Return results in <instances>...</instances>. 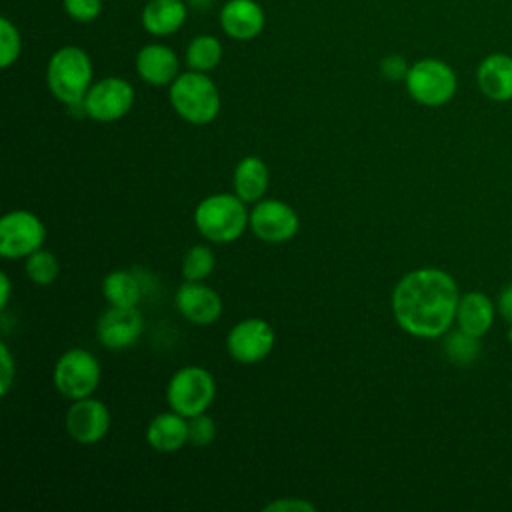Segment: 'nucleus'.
Here are the masks:
<instances>
[{
	"label": "nucleus",
	"instance_id": "f257e3e1",
	"mask_svg": "<svg viewBox=\"0 0 512 512\" xmlns=\"http://www.w3.org/2000/svg\"><path fill=\"white\" fill-rule=\"evenodd\" d=\"M458 286L440 268H418L400 278L392 292L396 324L416 338L442 336L456 318Z\"/></svg>",
	"mask_w": 512,
	"mask_h": 512
},
{
	"label": "nucleus",
	"instance_id": "f03ea898",
	"mask_svg": "<svg viewBox=\"0 0 512 512\" xmlns=\"http://www.w3.org/2000/svg\"><path fill=\"white\" fill-rule=\"evenodd\" d=\"M246 202L236 194H210L202 198L194 210V224L198 232L216 244H230L238 240L250 222Z\"/></svg>",
	"mask_w": 512,
	"mask_h": 512
},
{
	"label": "nucleus",
	"instance_id": "7ed1b4c3",
	"mask_svg": "<svg viewBox=\"0 0 512 512\" xmlns=\"http://www.w3.org/2000/svg\"><path fill=\"white\" fill-rule=\"evenodd\" d=\"M46 84L52 96L66 104H80L88 94L92 82V60L78 46L58 48L46 66Z\"/></svg>",
	"mask_w": 512,
	"mask_h": 512
},
{
	"label": "nucleus",
	"instance_id": "20e7f679",
	"mask_svg": "<svg viewBox=\"0 0 512 512\" xmlns=\"http://www.w3.org/2000/svg\"><path fill=\"white\" fill-rule=\"evenodd\" d=\"M168 100L182 120L196 126L210 124L220 112V92L206 72L178 74L168 88Z\"/></svg>",
	"mask_w": 512,
	"mask_h": 512
},
{
	"label": "nucleus",
	"instance_id": "39448f33",
	"mask_svg": "<svg viewBox=\"0 0 512 512\" xmlns=\"http://www.w3.org/2000/svg\"><path fill=\"white\" fill-rule=\"evenodd\" d=\"M216 396L214 376L202 366H184L176 370L166 386L168 406L190 418L210 408Z\"/></svg>",
	"mask_w": 512,
	"mask_h": 512
},
{
	"label": "nucleus",
	"instance_id": "423d86ee",
	"mask_svg": "<svg viewBox=\"0 0 512 512\" xmlns=\"http://www.w3.org/2000/svg\"><path fill=\"white\" fill-rule=\"evenodd\" d=\"M406 90L412 100L422 106H442L456 94L454 70L438 58H422L410 64L404 78Z\"/></svg>",
	"mask_w": 512,
	"mask_h": 512
},
{
	"label": "nucleus",
	"instance_id": "0eeeda50",
	"mask_svg": "<svg viewBox=\"0 0 512 512\" xmlns=\"http://www.w3.org/2000/svg\"><path fill=\"white\" fill-rule=\"evenodd\" d=\"M52 378L64 398L80 400L96 392L100 384V364L92 352L70 348L56 360Z\"/></svg>",
	"mask_w": 512,
	"mask_h": 512
},
{
	"label": "nucleus",
	"instance_id": "6e6552de",
	"mask_svg": "<svg viewBox=\"0 0 512 512\" xmlns=\"http://www.w3.org/2000/svg\"><path fill=\"white\" fill-rule=\"evenodd\" d=\"M46 226L30 210H12L0 220V254L8 260L26 258L40 250Z\"/></svg>",
	"mask_w": 512,
	"mask_h": 512
},
{
	"label": "nucleus",
	"instance_id": "1a4fd4ad",
	"mask_svg": "<svg viewBox=\"0 0 512 512\" xmlns=\"http://www.w3.org/2000/svg\"><path fill=\"white\" fill-rule=\"evenodd\" d=\"M134 104V88L120 76H106L94 82L84 96L86 116L96 122H116L124 118Z\"/></svg>",
	"mask_w": 512,
	"mask_h": 512
},
{
	"label": "nucleus",
	"instance_id": "9d476101",
	"mask_svg": "<svg viewBox=\"0 0 512 512\" xmlns=\"http://www.w3.org/2000/svg\"><path fill=\"white\" fill-rule=\"evenodd\" d=\"M248 228L266 244H284L298 234L300 218L290 204L268 198L258 200L250 210Z\"/></svg>",
	"mask_w": 512,
	"mask_h": 512
},
{
	"label": "nucleus",
	"instance_id": "9b49d317",
	"mask_svg": "<svg viewBox=\"0 0 512 512\" xmlns=\"http://www.w3.org/2000/svg\"><path fill=\"white\" fill-rule=\"evenodd\" d=\"M274 342V328L266 320L244 318L230 328L226 336V350L240 364H256L272 352Z\"/></svg>",
	"mask_w": 512,
	"mask_h": 512
},
{
	"label": "nucleus",
	"instance_id": "f8f14e48",
	"mask_svg": "<svg viewBox=\"0 0 512 512\" xmlns=\"http://www.w3.org/2000/svg\"><path fill=\"white\" fill-rule=\"evenodd\" d=\"M110 410L102 400L92 396L74 400L66 412L64 424L68 436L78 444H96L110 430Z\"/></svg>",
	"mask_w": 512,
	"mask_h": 512
},
{
	"label": "nucleus",
	"instance_id": "ddd939ff",
	"mask_svg": "<svg viewBox=\"0 0 512 512\" xmlns=\"http://www.w3.org/2000/svg\"><path fill=\"white\" fill-rule=\"evenodd\" d=\"M142 330L144 320L136 306H110L96 322L98 340L110 350H124L136 344Z\"/></svg>",
	"mask_w": 512,
	"mask_h": 512
},
{
	"label": "nucleus",
	"instance_id": "4468645a",
	"mask_svg": "<svg viewBox=\"0 0 512 512\" xmlns=\"http://www.w3.org/2000/svg\"><path fill=\"white\" fill-rule=\"evenodd\" d=\"M176 310L182 314L184 320L196 326L214 324L222 314V298L220 294L206 286L204 282L186 280L174 296Z\"/></svg>",
	"mask_w": 512,
	"mask_h": 512
},
{
	"label": "nucleus",
	"instance_id": "2eb2a0df",
	"mask_svg": "<svg viewBox=\"0 0 512 512\" xmlns=\"http://www.w3.org/2000/svg\"><path fill=\"white\" fill-rule=\"evenodd\" d=\"M220 28L232 40H254L266 24L262 6L256 0H228L220 10Z\"/></svg>",
	"mask_w": 512,
	"mask_h": 512
},
{
	"label": "nucleus",
	"instance_id": "dca6fc26",
	"mask_svg": "<svg viewBox=\"0 0 512 512\" xmlns=\"http://www.w3.org/2000/svg\"><path fill=\"white\" fill-rule=\"evenodd\" d=\"M136 74L150 86H170L180 74L176 52L166 44H146L136 54Z\"/></svg>",
	"mask_w": 512,
	"mask_h": 512
},
{
	"label": "nucleus",
	"instance_id": "f3484780",
	"mask_svg": "<svg viewBox=\"0 0 512 512\" xmlns=\"http://www.w3.org/2000/svg\"><path fill=\"white\" fill-rule=\"evenodd\" d=\"M146 442L162 454L178 452L188 444V418L172 408L156 414L146 428Z\"/></svg>",
	"mask_w": 512,
	"mask_h": 512
},
{
	"label": "nucleus",
	"instance_id": "a211bd4d",
	"mask_svg": "<svg viewBox=\"0 0 512 512\" xmlns=\"http://www.w3.org/2000/svg\"><path fill=\"white\" fill-rule=\"evenodd\" d=\"M188 16L182 0H148L142 8V28L152 36H170L178 32Z\"/></svg>",
	"mask_w": 512,
	"mask_h": 512
},
{
	"label": "nucleus",
	"instance_id": "6ab92c4d",
	"mask_svg": "<svg viewBox=\"0 0 512 512\" xmlns=\"http://www.w3.org/2000/svg\"><path fill=\"white\" fill-rule=\"evenodd\" d=\"M480 90L496 102L512 100V56L490 54L478 66Z\"/></svg>",
	"mask_w": 512,
	"mask_h": 512
},
{
	"label": "nucleus",
	"instance_id": "aec40b11",
	"mask_svg": "<svg viewBox=\"0 0 512 512\" xmlns=\"http://www.w3.org/2000/svg\"><path fill=\"white\" fill-rule=\"evenodd\" d=\"M270 172L266 162L260 156H244L232 174L234 194L240 196L246 204L258 202L268 190Z\"/></svg>",
	"mask_w": 512,
	"mask_h": 512
},
{
	"label": "nucleus",
	"instance_id": "412c9836",
	"mask_svg": "<svg viewBox=\"0 0 512 512\" xmlns=\"http://www.w3.org/2000/svg\"><path fill=\"white\" fill-rule=\"evenodd\" d=\"M492 318H494V308L488 296L480 292H468L460 298L458 310H456V320L460 330L478 338L492 326Z\"/></svg>",
	"mask_w": 512,
	"mask_h": 512
},
{
	"label": "nucleus",
	"instance_id": "4be33fe9",
	"mask_svg": "<svg viewBox=\"0 0 512 512\" xmlns=\"http://www.w3.org/2000/svg\"><path fill=\"white\" fill-rule=\"evenodd\" d=\"M142 280L124 268L112 270L102 280V294L110 306H136L142 298Z\"/></svg>",
	"mask_w": 512,
	"mask_h": 512
},
{
	"label": "nucleus",
	"instance_id": "5701e85b",
	"mask_svg": "<svg viewBox=\"0 0 512 512\" xmlns=\"http://www.w3.org/2000/svg\"><path fill=\"white\" fill-rule=\"evenodd\" d=\"M186 64L190 70L196 72H210L222 60V44L216 36L200 34L190 40L186 46Z\"/></svg>",
	"mask_w": 512,
	"mask_h": 512
},
{
	"label": "nucleus",
	"instance_id": "b1692460",
	"mask_svg": "<svg viewBox=\"0 0 512 512\" xmlns=\"http://www.w3.org/2000/svg\"><path fill=\"white\" fill-rule=\"evenodd\" d=\"M24 270H26V276H28L34 284L48 286V284H52V282L58 278V274H60V262H58V258H56L54 252L40 248V250L32 252L30 256H26Z\"/></svg>",
	"mask_w": 512,
	"mask_h": 512
},
{
	"label": "nucleus",
	"instance_id": "393cba45",
	"mask_svg": "<svg viewBox=\"0 0 512 512\" xmlns=\"http://www.w3.org/2000/svg\"><path fill=\"white\" fill-rule=\"evenodd\" d=\"M214 264V252L206 244H196L188 248L182 258V276L184 280L202 282L212 274Z\"/></svg>",
	"mask_w": 512,
	"mask_h": 512
},
{
	"label": "nucleus",
	"instance_id": "a878e982",
	"mask_svg": "<svg viewBox=\"0 0 512 512\" xmlns=\"http://www.w3.org/2000/svg\"><path fill=\"white\" fill-rule=\"evenodd\" d=\"M444 350H446V356L454 364H470L472 360H476V356L480 352V344H478L476 336H472L464 330H458V332H452L444 340Z\"/></svg>",
	"mask_w": 512,
	"mask_h": 512
},
{
	"label": "nucleus",
	"instance_id": "bb28decb",
	"mask_svg": "<svg viewBox=\"0 0 512 512\" xmlns=\"http://www.w3.org/2000/svg\"><path fill=\"white\" fill-rule=\"evenodd\" d=\"M22 52V38L12 20L6 16L0 18V66L10 68Z\"/></svg>",
	"mask_w": 512,
	"mask_h": 512
},
{
	"label": "nucleus",
	"instance_id": "cd10ccee",
	"mask_svg": "<svg viewBox=\"0 0 512 512\" xmlns=\"http://www.w3.org/2000/svg\"><path fill=\"white\" fill-rule=\"evenodd\" d=\"M216 438V422L206 414H196L188 418V444L194 448H204Z\"/></svg>",
	"mask_w": 512,
	"mask_h": 512
},
{
	"label": "nucleus",
	"instance_id": "c85d7f7f",
	"mask_svg": "<svg viewBox=\"0 0 512 512\" xmlns=\"http://www.w3.org/2000/svg\"><path fill=\"white\" fill-rule=\"evenodd\" d=\"M64 12L80 24L92 22L102 12V0H62Z\"/></svg>",
	"mask_w": 512,
	"mask_h": 512
},
{
	"label": "nucleus",
	"instance_id": "c756f323",
	"mask_svg": "<svg viewBox=\"0 0 512 512\" xmlns=\"http://www.w3.org/2000/svg\"><path fill=\"white\" fill-rule=\"evenodd\" d=\"M16 378V362L6 342H0V394L6 396Z\"/></svg>",
	"mask_w": 512,
	"mask_h": 512
},
{
	"label": "nucleus",
	"instance_id": "7c9ffc66",
	"mask_svg": "<svg viewBox=\"0 0 512 512\" xmlns=\"http://www.w3.org/2000/svg\"><path fill=\"white\" fill-rule=\"evenodd\" d=\"M408 68H410L408 62L400 54H388L380 60V74L390 82L404 80L408 74Z\"/></svg>",
	"mask_w": 512,
	"mask_h": 512
},
{
	"label": "nucleus",
	"instance_id": "2f4dec72",
	"mask_svg": "<svg viewBox=\"0 0 512 512\" xmlns=\"http://www.w3.org/2000/svg\"><path fill=\"white\" fill-rule=\"evenodd\" d=\"M272 510H280V512H314L316 506L300 500V498H278L270 504L264 506V512H272Z\"/></svg>",
	"mask_w": 512,
	"mask_h": 512
},
{
	"label": "nucleus",
	"instance_id": "473e14b6",
	"mask_svg": "<svg viewBox=\"0 0 512 512\" xmlns=\"http://www.w3.org/2000/svg\"><path fill=\"white\" fill-rule=\"evenodd\" d=\"M498 308H500V314L512 324V284L504 288V292L500 294V300H498Z\"/></svg>",
	"mask_w": 512,
	"mask_h": 512
},
{
	"label": "nucleus",
	"instance_id": "72a5a7b5",
	"mask_svg": "<svg viewBox=\"0 0 512 512\" xmlns=\"http://www.w3.org/2000/svg\"><path fill=\"white\" fill-rule=\"evenodd\" d=\"M10 294H12V286H10V278L6 272L0 274V308L4 310L10 302Z\"/></svg>",
	"mask_w": 512,
	"mask_h": 512
}]
</instances>
